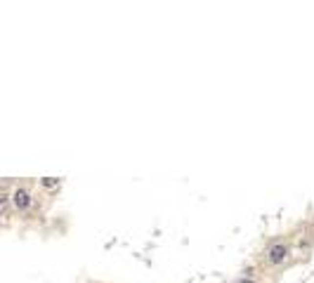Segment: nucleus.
Segmentation results:
<instances>
[{
  "instance_id": "nucleus-1",
  "label": "nucleus",
  "mask_w": 314,
  "mask_h": 283,
  "mask_svg": "<svg viewBox=\"0 0 314 283\" xmlns=\"http://www.w3.org/2000/svg\"><path fill=\"white\" fill-rule=\"evenodd\" d=\"M14 205H17L19 210H26L28 205H31V196H28V191L17 189V191H14Z\"/></svg>"
},
{
  "instance_id": "nucleus-3",
  "label": "nucleus",
  "mask_w": 314,
  "mask_h": 283,
  "mask_svg": "<svg viewBox=\"0 0 314 283\" xmlns=\"http://www.w3.org/2000/svg\"><path fill=\"white\" fill-rule=\"evenodd\" d=\"M57 184H59V179H55V177H45V179H43V187L45 189H55Z\"/></svg>"
},
{
  "instance_id": "nucleus-4",
  "label": "nucleus",
  "mask_w": 314,
  "mask_h": 283,
  "mask_svg": "<svg viewBox=\"0 0 314 283\" xmlns=\"http://www.w3.org/2000/svg\"><path fill=\"white\" fill-rule=\"evenodd\" d=\"M5 201H7V196H5V194H2V191H0V208H2V205H5Z\"/></svg>"
},
{
  "instance_id": "nucleus-5",
  "label": "nucleus",
  "mask_w": 314,
  "mask_h": 283,
  "mask_svg": "<svg viewBox=\"0 0 314 283\" xmlns=\"http://www.w3.org/2000/svg\"><path fill=\"white\" fill-rule=\"evenodd\" d=\"M239 283H253V281H248V279H244V281H239Z\"/></svg>"
},
{
  "instance_id": "nucleus-2",
  "label": "nucleus",
  "mask_w": 314,
  "mask_h": 283,
  "mask_svg": "<svg viewBox=\"0 0 314 283\" xmlns=\"http://www.w3.org/2000/svg\"><path fill=\"white\" fill-rule=\"evenodd\" d=\"M284 260H286V245H281V243H279V245H272V248H269V262H272V264H279V262H284Z\"/></svg>"
}]
</instances>
